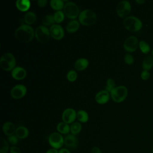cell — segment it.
Listing matches in <instances>:
<instances>
[{"instance_id":"obj_21","label":"cell","mask_w":153,"mask_h":153,"mask_svg":"<svg viewBox=\"0 0 153 153\" xmlns=\"http://www.w3.org/2000/svg\"><path fill=\"white\" fill-rule=\"evenodd\" d=\"M142 68L144 71H148L153 66V57L151 55L146 56L143 60Z\"/></svg>"},{"instance_id":"obj_33","label":"cell","mask_w":153,"mask_h":153,"mask_svg":"<svg viewBox=\"0 0 153 153\" xmlns=\"http://www.w3.org/2000/svg\"><path fill=\"white\" fill-rule=\"evenodd\" d=\"M77 78V74L75 71L71 70L67 74V79L70 82L75 81Z\"/></svg>"},{"instance_id":"obj_13","label":"cell","mask_w":153,"mask_h":153,"mask_svg":"<svg viewBox=\"0 0 153 153\" xmlns=\"http://www.w3.org/2000/svg\"><path fill=\"white\" fill-rule=\"evenodd\" d=\"M76 118V111L72 108H67L65 109L62 115V118L63 121L67 124H71L73 123Z\"/></svg>"},{"instance_id":"obj_5","label":"cell","mask_w":153,"mask_h":153,"mask_svg":"<svg viewBox=\"0 0 153 153\" xmlns=\"http://www.w3.org/2000/svg\"><path fill=\"white\" fill-rule=\"evenodd\" d=\"M127 94L128 91L127 87L124 85H120L116 87L111 92V96L114 102L120 103L126 99Z\"/></svg>"},{"instance_id":"obj_39","label":"cell","mask_w":153,"mask_h":153,"mask_svg":"<svg viewBox=\"0 0 153 153\" xmlns=\"http://www.w3.org/2000/svg\"><path fill=\"white\" fill-rule=\"evenodd\" d=\"M91 153H102L100 149L97 146H94L91 149Z\"/></svg>"},{"instance_id":"obj_9","label":"cell","mask_w":153,"mask_h":153,"mask_svg":"<svg viewBox=\"0 0 153 153\" xmlns=\"http://www.w3.org/2000/svg\"><path fill=\"white\" fill-rule=\"evenodd\" d=\"M131 5L128 1L124 0L119 2L117 7V13L121 18L127 17L131 12Z\"/></svg>"},{"instance_id":"obj_29","label":"cell","mask_w":153,"mask_h":153,"mask_svg":"<svg viewBox=\"0 0 153 153\" xmlns=\"http://www.w3.org/2000/svg\"><path fill=\"white\" fill-rule=\"evenodd\" d=\"M9 143L4 137H1V149L0 153H7L10 151Z\"/></svg>"},{"instance_id":"obj_2","label":"cell","mask_w":153,"mask_h":153,"mask_svg":"<svg viewBox=\"0 0 153 153\" xmlns=\"http://www.w3.org/2000/svg\"><path fill=\"white\" fill-rule=\"evenodd\" d=\"M78 19L79 22L84 26L93 25L97 20L96 13L91 10L86 9L82 10L79 14Z\"/></svg>"},{"instance_id":"obj_17","label":"cell","mask_w":153,"mask_h":153,"mask_svg":"<svg viewBox=\"0 0 153 153\" xmlns=\"http://www.w3.org/2000/svg\"><path fill=\"white\" fill-rule=\"evenodd\" d=\"M16 128L15 125L10 121H7L3 124L2 131L3 133L7 136L13 135L16 133Z\"/></svg>"},{"instance_id":"obj_18","label":"cell","mask_w":153,"mask_h":153,"mask_svg":"<svg viewBox=\"0 0 153 153\" xmlns=\"http://www.w3.org/2000/svg\"><path fill=\"white\" fill-rule=\"evenodd\" d=\"M29 131L27 127L25 126H19L16 128L15 135L20 139H24L27 137L29 136Z\"/></svg>"},{"instance_id":"obj_25","label":"cell","mask_w":153,"mask_h":153,"mask_svg":"<svg viewBox=\"0 0 153 153\" xmlns=\"http://www.w3.org/2000/svg\"><path fill=\"white\" fill-rule=\"evenodd\" d=\"M50 3L51 7L57 11H61V10L64 8L65 6L63 1L62 0H51Z\"/></svg>"},{"instance_id":"obj_4","label":"cell","mask_w":153,"mask_h":153,"mask_svg":"<svg viewBox=\"0 0 153 153\" xmlns=\"http://www.w3.org/2000/svg\"><path fill=\"white\" fill-rule=\"evenodd\" d=\"M16 59L11 53H5L0 59V66L5 71H13L15 68Z\"/></svg>"},{"instance_id":"obj_31","label":"cell","mask_w":153,"mask_h":153,"mask_svg":"<svg viewBox=\"0 0 153 153\" xmlns=\"http://www.w3.org/2000/svg\"><path fill=\"white\" fill-rule=\"evenodd\" d=\"M54 16L55 22L57 23H60L62 22L65 19V14L64 12L62 11H56Z\"/></svg>"},{"instance_id":"obj_20","label":"cell","mask_w":153,"mask_h":153,"mask_svg":"<svg viewBox=\"0 0 153 153\" xmlns=\"http://www.w3.org/2000/svg\"><path fill=\"white\" fill-rule=\"evenodd\" d=\"M17 9L20 11H26L30 7V2L28 0H17L16 2Z\"/></svg>"},{"instance_id":"obj_43","label":"cell","mask_w":153,"mask_h":153,"mask_svg":"<svg viewBox=\"0 0 153 153\" xmlns=\"http://www.w3.org/2000/svg\"><path fill=\"white\" fill-rule=\"evenodd\" d=\"M152 56H153V49H152Z\"/></svg>"},{"instance_id":"obj_15","label":"cell","mask_w":153,"mask_h":153,"mask_svg":"<svg viewBox=\"0 0 153 153\" xmlns=\"http://www.w3.org/2000/svg\"><path fill=\"white\" fill-rule=\"evenodd\" d=\"M109 97V93L105 90H101L96 94L95 96V100L96 102L99 104H105L108 102Z\"/></svg>"},{"instance_id":"obj_22","label":"cell","mask_w":153,"mask_h":153,"mask_svg":"<svg viewBox=\"0 0 153 153\" xmlns=\"http://www.w3.org/2000/svg\"><path fill=\"white\" fill-rule=\"evenodd\" d=\"M57 130L60 134H66L71 131V127L65 122H60L57 126Z\"/></svg>"},{"instance_id":"obj_10","label":"cell","mask_w":153,"mask_h":153,"mask_svg":"<svg viewBox=\"0 0 153 153\" xmlns=\"http://www.w3.org/2000/svg\"><path fill=\"white\" fill-rule=\"evenodd\" d=\"M139 43L138 39L136 36H130L124 41L123 47L126 51L132 53L137 50Z\"/></svg>"},{"instance_id":"obj_37","label":"cell","mask_w":153,"mask_h":153,"mask_svg":"<svg viewBox=\"0 0 153 153\" xmlns=\"http://www.w3.org/2000/svg\"><path fill=\"white\" fill-rule=\"evenodd\" d=\"M10 153H21L20 149L16 146H11L10 148Z\"/></svg>"},{"instance_id":"obj_1","label":"cell","mask_w":153,"mask_h":153,"mask_svg":"<svg viewBox=\"0 0 153 153\" xmlns=\"http://www.w3.org/2000/svg\"><path fill=\"white\" fill-rule=\"evenodd\" d=\"M14 35L19 41L24 43H27L30 42L33 38L35 32L29 25H22L16 29Z\"/></svg>"},{"instance_id":"obj_8","label":"cell","mask_w":153,"mask_h":153,"mask_svg":"<svg viewBox=\"0 0 153 153\" xmlns=\"http://www.w3.org/2000/svg\"><path fill=\"white\" fill-rule=\"evenodd\" d=\"M48 143L52 148L61 149L64 145V138L59 132H54L48 137Z\"/></svg>"},{"instance_id":"obj_7","label":"cell","mask_w":153,"mask_h":153,"mask_svg":"<svg viewBox=\"0 0 153 153\" xmlns=\"http://www.w3.org/2000/svg\"><path fill=\"white\" fill-rule=\"evenodd\" d=\"M64 14L66 16L71 19H75L79 14V8L76 4L73 2H68L65 4Z\"/></svg>"},{"instance_id":"obj_40","label":"cell","mask_w":153,"mask_h":153,"mask_svg":"<svg viewBox=\"0 0 153 153\" xmlns=\"http://www.w3.org/2000/svg\"><path fill=\"white\" fill-rule=\"evenodd\" d=\"M45 153H59V151L54 148H50L48 149Z\"/></svg>"},{"instance_id":"obj_32","label":"cell","mask_w":153,"mask_h":153,"mask_svg":"<svg viewBox=\"0 0 153 153\" xmlns=\"http://www.w3.org/2000/svg\"><path fill=\"white\" fill-rule=\"evenodd\" d=\"M115 83L113 79L109 78L106 81V85L105 87V90L111 93V92L115 88Z\"/></svg>"},{"instance_id":"obj_24","label":"cell","mask_w":153,"mask_h":153,"mask_svg":"<svg viewBox=\"0 0 153 153\" xmlns=\"http://www.w3.org/2000/svg\"><path fill=\"white\" fill-rule=\"evenodd\" d=\"M36 14L32 11L26 13L24 16V21L27 25H32L36 21Z\"/></svg>"},{"instance_id":"obj_14","label":"cell","mask_w":153,"mask_h":153,"mask_svg":"<svg viewBox=\"0 0 153 153\" xmlns=\"http://www.w3.org/2000/svg\"><path fill=\"white\" fill-rule=\"evenodd\" d=\"M64 145L69 149H75L78 146V139L74 134H68L64 138Z\"/></svg>"},{"instance_id":"obj_27","label":"cell","mask_w":153,"mask_h":153,"mask_svg":"<svg viewBox=\"0 0 153 153\" xmlns=\"http://www.w3.org/2000/svg\"><path fill=\"white\" fill-rule=\"evenodd\" d=\"M42 23L43 24V26H48L50 25H54V23H55L54 16L52 14H48L45 16L42 21Z\"/></svg>"},{"instance_id":"obj_19","label":"cell","mask_w":153,"mask_h":153,"mask_svg":"<svg viewBox=\"0 0 153 153\" xmlns=\"http://www.w3.org/2000/svg\"><path fill=\"white\" fill-rule=\"evenodd\" d=\"M88 65V60L84 58H81L76 60L74 66L77 71H82L85 70L87 68Z\"/></svg>"},{"instance_id":"obj_28","label":"cell","mask_w":153,"mask_h":153,"mask_svg":"<svg viewBox=\"0 0 153 153\" xmlns=\"http://www.w3.org/2000/svg\"><path fill=\"white\" fill-rule=\"evenodd\" d=\"M82 130V126L78 122H75L72 124L71 126V132L72 134L76 135L80 133Z\"/></svg>"},{"instance_id":"obj_26","label":"cell","mask_w":153,"mask_h":153,"mask_svg":"<svg viewBox=\"0 0 153 153\" xmlns=\"http://www.w3.org/2000/svg\"><path fill=\"white\" fill-rule=\"evenodd\" d=\"M88 115L87 112L84 110H79L76 112V118L81 123H86L88 120Z\"/></svg>"},{"instance_id":"obj_11","label":"cell","mask_w":153,"mask_h":153,"mask_svg":"<svg viewBox=\"0 0 153 153\" xmlns=\"http://www.w3.org/2000/svg\"><path fill=\"white\" fill-rule=\"evenodd\" d=\"M27 92L26 87L22 84H18L14 86L10 91L11 96L15 99H19L23 97Z\"/></svg>"},{"instance_id":"obj_36","label":"cell","mask_w":153,"mask_h":153,"mask_svg":"<svg viewBox=\"0 0 153 153\" xmlns=\"http://www.w3.org/2000/svg\"><path fill=\"white\" fill-rule=\"evenodd\" d=\"M150 76V74L148 71H143L141 74H140V77L143 80H146L149 78Z\"/></svg>"},{"instance_id":"obj_3","label":"cell","mask_w":153,"mask_h":153,"mask_svg":"<svg viewBox=\"0 0 153 153\" xmlns=\"http://www.w3.org/2000/svg\"><path fill=\"white\" fill-rule=\"evenodd\" d=\"M124 27L131 32H137L142 27V22L135 16H128L123 20Z\"/></svg>"},{"instance_id":"obj_34","label":"cell","mask_w":153,"mask_h":153,"mask_svg":"<svg viewBox=\"0 0 153 153\" xmlns=\"http://www.w3.org/2000/svg\"><path fill=\"white\" fill-rule=\"evenodd\" d=\"M7 140H8V142L9 143V144L11 145L12 146H15L16 145H17L18 143L19 138L16 135L13 134V135L8 136Z\"/></svg>"},{"instance_id":"obj_6","label":"cell","mask_w":153,"mask_h":153,"mask_svg":"<svg viewBox=\"0 0 153 153\" xmlns=\"http://www.w3.org/2000/svg\"><path fill=\"white\" fill-rule=\"evenodd\" d=\"M35 36L38 42L46 44L50 39V30L45 26H39L35 29Z\"/></svg>"},{"instance_id":"obj_16","label":"cell","mask_w":153,"mask_h":153,"mask_svg":"<svg viewBox=\"0 0 153 153\" xmlns=\"http://www.w3.org/2000/svg\"><path fill=\"white\" fill-rule=\"evenodd\" d=\"M11 76L15 79L22 80L26 77V71L22 67H15V68L11 72Z\"/></svg>"},{"instance_id":"obj_41","label":"cell","mask_w":153,"mask_h":153,"mask_svg":"<svg viewBox=\"0 0 153 153\" xmlns=\"http://www.w3.org/2000/svg\"><path fill=\"white\" fill-rule=\"evenodd\" d=\"M59 153H71V152L68 149L63 148H61L59 151Z\"/></svg>"},{"instance_id":"obj_35","label":"cell","mask_w":153,"mask_h":153,"mask_svg":"<svg viewBox=\"0 0 153 153\" xmlns=\"http://www.w3.org/2000/svg\"><path fill=\"white\" fill-rule=\"evenodd\" d=\"M124 62L127 65H131L134 62V58L129 53H126L125 55H124Z\"/></svg>"},{"instance_id":"obj_42","label":"cell","mask_w":153,"mask_h":153,"mask_svg":"<svg viewBox=\"0 0 153 153\" xmlns=\"http://www.w3.org/2000/svg\"><path fill=\"white\" fill-rule=\"evenodd\" d=\"M135 2L136 3H137L138 4L142 5V4H144L145 2V0H136Z\"/></svg>"},{"instance_id":"obj_38","label":"cell","mask_w":153,"mask_h":153,"mask_svg":"<svg viewBox=\"0 0 153 153\" xmlns=\"http://www.w3.org/2000/svg\"><path fill=\"white\" fill-rule=\"evenodd\" d=\"M48 2L47 0H38L37 1V4L40 7H44Z\"/></svg>"},{"instance_id":"obj_23","label":"cell","mask_w":153,"mask_h":153,"mask_svg":"<svg viewBox=\"0 0 153 153\" xmlns=\"http://www.w3.org/2000/svg\"><path fill=\"white\" fill-rule=\"evenodd\" d=\"M79 27V22L76 20H73L68 23L66 29L69 33H74L78 30Z\"/></svg>"},{"instance_id":"obj_44","label":"cell","mask_w":153,"mask_h":153,"mask_svg":"<svg viewBox=\"0 0 153 153\" xmlns=\"http://www.w3.org/2000/svg\"><path fill=\"white\" fill-rule=\"evenodd\" d=\"M152 152L153 153V148H152Z\"/></svg>"},{"instance_id":"obj_30","label":"cell","mask_w":153,"mask_h":153,"mask_svg":"<svg viewBox=\"0 0 153 153\" xmlns=\"http://www.w3.org/2000/svg\"><path fill=\"white\" fill-rule=\"evenodd\" d=\"M139 47L143 54H148L151 50L149 45L145 41H140L139 43Z\"/></svg>"},{"instance_id":"obj_12","label":"cell","mask_w":153,"mask_h":153,"mask_svg":"<svg viewBox=\"0 0 153 153\" xmlns=\"http://www.w3.org/2000/svg\"><path fill=\"white\" fill-rule=\"evenodd\" d=\"M49 30L51 36L56 40L62 39L65 35L64 30L63 27L59 25L54 24L51 26Z\"/></svg>"}]
</instances>
